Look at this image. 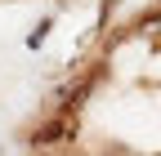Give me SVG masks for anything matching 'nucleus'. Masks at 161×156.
Returning a JSON list of instances; mask_svg holds the SVG:
<instances>
[{
  "label": "nucleus",
  "mask_w": 161,
  "mask_h": 156,
  "mask_svg": "<svg viewBox=\"0 0 161 156\" xmlns=\"http://www.w3.org/2000/svg\"><path fill=\"white\" fill-rule=\"evenodd\" d=\"M76 121L72 116H58V121H49V125H40L36 134H31V147H58V143H72L76 138Z\"/></svg>",
  "instance_id": "1"
},
{
  "label": "nucleus",
  "mask_w": 161,
  "mask_h": 156,
  "mask_svg": "<svg viewBox=\"0 0 161 156\" xmlns=\"http://www.w3.org/2000/svg\"><path fill=\"white\" fill-rule=\"evenodd\" d=\"M103 156H134V152H130V147H108Z\"/></svg>",
  "instance_id": "2"
}]
</instances>
